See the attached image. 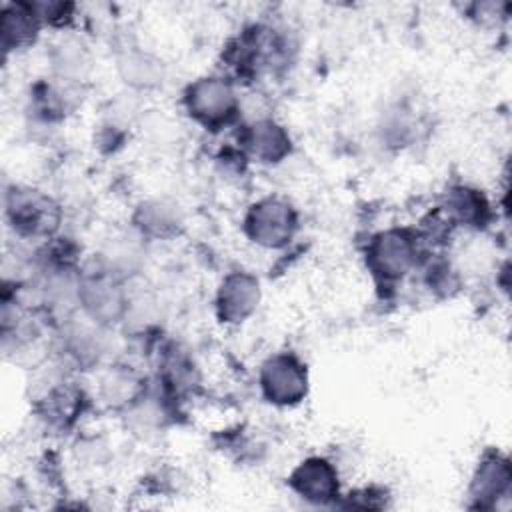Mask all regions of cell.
I'll list each match as a JSON object with an SVG mask.
<instances>
[{
    "label": "cell",
    "instance_id": "cell-1",
    "mask_svg": "<svg viewBox=\"0 0 512 512\" xmlns=\"http://www.w3.org/2000/svg\"><path fill=\"white\" fill-rule=\"evenodd\" d=\"M14 228L24 234H46L56 226V206L50 198L36 194L32 190L18 192L8 204Z\"/></svg>",
    "mask_w": 512,
    "mask_h": 512
},
{
    "label": "cell",
    "instance_id": "cell-2",
    "mask_svg": "<svg viewBox=\"0 0 512 512\" xmlns=\"http://www.w3.org/2000/svg\"><path fill=\"white\" fill-rule=\"evenodd\" d=\"M294 218L286 204L278 200H266L254 206L248 228L256 242L264 246H280L284 244L292 234Z\"/></svg>",
    "mask_w": 512,
    "mask_h": 512
},
{
    "label": "cell",
    "instance_id": "cell-3",
    "mask_svg": "<svg viewBox=\"0 0 512 512\" xmlns=\"http://www.w3.org/2000/svg\"><path fill=\"white\" fill-rule=\"evenodd\" d=\"M262 386L274 402H296L306 390V376L302 366L290 356H276L264 366Z\"/></svg>",
    "mask_w": 512,
    "mask_h": 512
},
{
    "label": "cell",
    "instance_id": "cell-4",
    "mask_svg": "<svg viewBox=\"0 0 512 512\" xmlns=\"http://www.w3.org/2000/svg\"><path fill=\"white\" fill-rule=\"evenodd\" d=\"M190 110L202 120H220L230 114L234 106V94L228 84L218 78H206L196 82L188 94Z\"/></svg>",
    "mask_w": 512,
    "mask_h": 512
},
{
    "label": "cell",
    "instance_id": "cell-5",
    "mask_svg": "<svg viewBox=\"0 0 512 512\" xmlns=\"http://www.w3.org/2000/svg\"><path fill=\"white\" fill-rule=\"evenodd\" d=\"M372 262L384 276H402L412 262V246L408 238L396 232L380 236L372 246Z\"/></svg>",
    "mask_w": 512,
    "mask_h": 512
},
{
    "label": "cell",
    "instance_id": "cell-6",
    "mask_svg": "<svg viewBox=\"0 0 512 512\" xmlns=\"http://www.w3.org/2000/svg\"><path fill=\"white\" fill-rule=\"evenodd\" d=\"M38 16L28 4H6L2 8V42L6 48H20L34 40Z\"/></svg>",
    "mask_w": 512,
    "mask_h": 512
},
{
    "label": "cell",
    "instance_id": "cell-7",
    "mask_svg": "<svg viewBox=\"0 0 512 512\" xmlns=\"http://www.w3.org/2000/svg\"><path fill=\"white\" fill-rule=\"evenodd\" d=\"M258 300V286L248 276H230L220 292L222 314L230 320L244 318Z\"/></svg>",
    "mask_w": 512,
    "mask_h": 512
},
{
    "label": "cell",
    "instance_id": "cell-8",
    "mask_svg": "<svg viewBox=\"0 0 512 512\" xmlns=\"http://www.w3.org/2000/svg\"><path fill=\"white\" fill-rule=\"evenodd\" d=\"M296 488L308 498H328L334 490V472L324 460H308L294 474Z\"/></svg>",
    "mask_w": 512,
    "mask_h": 512
},
{
    "label": "cell",
    "instance_id": "cell-9",
    "mask_svg": "<svg viewBox=\"0 0 512 512\" xmlns=\"http://www.w3.org/2000/svg\"><path fill=\"white\" fill-rule=\"evenodd\" d=\"M248 144H250L254 154H258L260 158L272 160V158H278V156L284 154L288 138L272 122H260L252 128Z\"/></svg>",
    "mask_w": 512,
    "mask_h": 512
}]
</instances>
